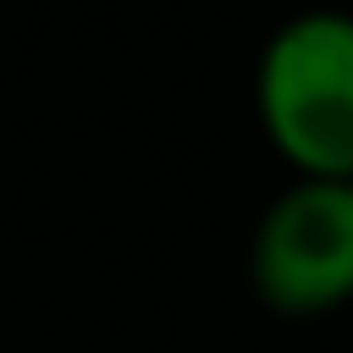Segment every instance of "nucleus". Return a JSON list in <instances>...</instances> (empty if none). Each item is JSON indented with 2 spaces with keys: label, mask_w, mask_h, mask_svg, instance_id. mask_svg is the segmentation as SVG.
Listing matches in <instances>:
<instances>
[{
  "label": "nucleus",
  "mask_w": 353,
  "mask_h": 353,
  "mask_svg": "<svg viewBox=\"0 0 353 353\" xmlns=\"http://www.w3.org/2000/svg\"><path fill=\"white\" fill-rule=\"evenodd\" d=\"M248 287L287 320L353 298V176H292L248 237Z\"/></svg>",
  "instance_id": "nucleus-2"
},
{
  "label": "nucleus",
  "mask_w": 353,
  "mask_h": 353,
  "mask_svg": "<svg viewBox=\"0 0 353 353\" xmlns=\"http://www.w3.org/2000/svg\"><path fill=\"white\" fill-rule=\"evenodd\" d=\"M254 116L292 176H353V22L336 6L298 11L265 39Z\"/></svg>",
  "instance_id": "nucleus-1"
}]
</instances>
